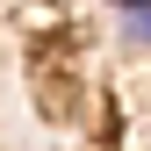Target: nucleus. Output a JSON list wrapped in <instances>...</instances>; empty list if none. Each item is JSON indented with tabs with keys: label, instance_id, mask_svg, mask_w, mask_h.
<instances>
[{
	"label": "nucleus",
	"instance_id": "1",
	"mask_svg": "<svg viewBox=\"0 0 151 151\" xmlns=\"http://www.w3.org/2000/svg\"><path fill=\"white\" fill-rule=\"evenodd\" d=\"M129 43H151V7H144V14H129Z\"/></svg>",
	"mask_w": 151,
	"mask_h": 151
},
{
	"label": "nucleus",
	"instance_id": "2",
	"mask_svg": "<svg viewBox=\"0 0 151 151\" xmlns=\"http://www.w3.org/2000/svg\"><path fill=\"white\" fill-rule=\"evenodd\" d=\"M115 7H129V14H144V7H151V0H115Z\"/></svg>",
	"mask_w": 151,
	"mask_h": 151
}]
</instances>
